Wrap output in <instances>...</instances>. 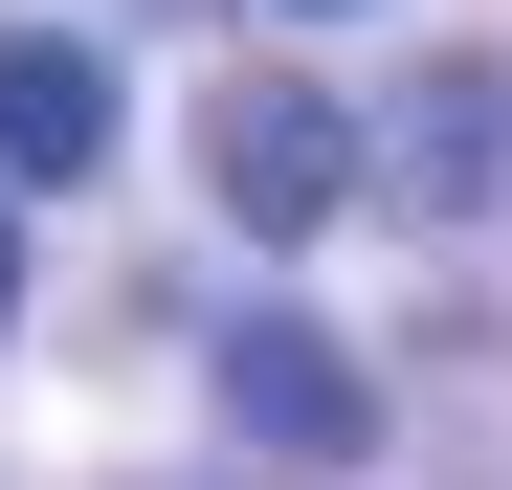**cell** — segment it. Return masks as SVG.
<instances>
[{
  "instance_id": "obj_1",
  "label": "cell",
  "mask_w": 512,
  "mask_h": 490,
  "mask_svg": "<svg viewBox=\"0 0 512 490\" xmlns=\"http://www.w3.org/2000/svg\"><path fill=\"white\" fill-rule=\"evenodd\" d=\"M201 179L245 245H312V223H357L379 201V134L312 90V67H245V90H201Z\"/></svg>"
},
{
  "instance_id": "obj_2",
  "label": "cell",
  "mask_w": 512,
  "mask_h": 490,
  "mask_svg": "<svg viewBox=\"0 0 512 490\" xmlns=\"http://www.w3.org/2000/svg\"><path fill=\"white\" fill-rule=\"evenodd\" d=\"M379 201L401 223H490L512 201V67H401V112H379Z\"/></svg>"
},
{
  "instance_id": "obj_3",
  "label": "cell",
  "mask_w": 512,
  "mask_h": 490,
  "mask_svg": "<svg viewBox=\"0 0 512 490\" xmlns=\"http://www.w3.org/2000/svg\"><path fill=\"white\" fill-rule=\"evenodd\" d=\"M223 424L290 446V468H357V446H379V379L334 357L312 312H245V335H223Z\"/></svg>"
},
{
  "instance_id": "obj_4",
  "label": "cell",
  "mask_w": 512,
  "mask_h": 490,
  "mask_svg": "<svg viewBox=\"0 0 512 490\" xmlns=\"http://www.w3.org/2000/svg\"><path fill=\"white\" fill-rule=\"evenodd\" d=\"M90 156H112V45L90 23H0V179H90Z\"/></svg>"
},
{
  "instance_id": "obj_5",
  "label": "cell",
  "mask_w": 512,
  "mask_h": 490,
  "mask_svg": "<svg viewBox=\"0 0 512 490\" xmlns=\"http://www.w3.org/2000/svg\"><path fill=\"white\" fill-rule=\"evenodd\" d=\"M0 312H23V179H0Z\"/></svg>"
},
{
  "instance_id": "obj_6",
  "label": "cell",
  "mask_w": 512,
  "mask_h": 490,
  "mask_svg": "<svg viewBox=\"0 0 512 490\" xmlns=\"http://www.w3.org/2000/svg\"><path fill=\"white\" fill-rule=\"evenodd\" d=\"M290 23H357V0H290Z\"/></svg>"
}]
</instances>
